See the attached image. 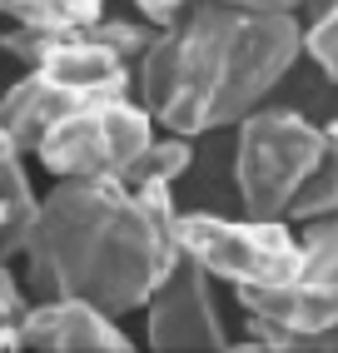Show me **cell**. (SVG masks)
I'll list each match as a JSON object with an SVG mask.
<instances>
[{
  "label": "cell",
  "instance_id": "cell-1",
  "mask_svg": "<svg viewBox=\"0 0 338 353\" xmlns=\"http://www.w3.org/2000/svg\"><path fill=\"white\" fill-rule=\"evenodd\" d=\"M175 199L164 184L65 174L35 204L26 229V284L40 299H85L110 319L150 303L159 279L179 259Z\"/></svg>",
  "mask_w": 338,
  "mask_h": 353
},
{
  "label": "cell",
  "instance_id": "cell-2",
  "mask_svg": "<svg viewBox=\"0 0 338 353\" xmlns=\"http://www.w3.org/2000/svg\"><path fill=\"white\" fill-rule=\"evenodd\" d=\"M304 55L294 15L249 10L229 0H195L159 26L135 60V100L169 134H209L239 125L279 90Z\"/></svg>",
  "mask_w": 338,
  "mask_h": 353
},
{
  "label": "cell",
  "instance_id": "cell-3",
  "mask_svg": "<svg viewBox=\"0 0 338 353\" xmlns=\"http://www.w3.org/2000/svg\"><path fill=\"white\" fill-rule=\"evenodd\" d=\"M249 314V348L274 353H328L338 348V209L308 219L304 269L288 284L234 289Z\"/></svg>",
  "mask_w": 338,
  "mask_h": 353
},
{
  "label": "cell",
  "instance_id": "cell-4",
  "mask_svg": "<svg viewBox=\"0 0 338 353\" xmlns=\"http://www.w3.org/2000/svg\"><path fill=\"white\" fill-rule=\"evenodd\" d=\"M150 26H130V20H90V26L70 30H30L15 26L6 40V55H15L26 70H40L55 85L75 90V95H130L135 60L150 45Z\"/></svg>",
  "mask_w": 338,
  "mask_h": 353
},
{
  "label": "cell",
  "instance_id": "cell-5",
  "mask_svg": "<svg viewBox=\"0 0 338 353\" xmlns=\"http://www.w3.org/2000/svg\"><path fill=\"white\" fill-rule=\"evenodd\" d=\"M324 145H328V125H308L299 110H274V105L249 110L239 120V150H234V184L244 214L288 219Z\"/></svg>",
  "mask_w": 338,
  "mask_h": 353
},
{
  "label": "cell",
  "instance_id": "cell-6",
  "mask_svg": "<svg viewBox=\"0 0 338 353\" xmlns=\"http://www.w3.org/2000/svg\"><path fill=\"white\" fill-rule=\"evenodd\" d=\"M175 239L209 279L234 289L288 284L304 269V239L284 219H219V214H175Z\"/></svg>",
  "mask_w": 338,
  "mask_h": 353
},
{
  "label": "cell",
  "instance_id": "cell-7",
  "mask_svg": "<svg viewBox=\"0 0 338 353\" xmlns=\"http://www.w3.org/2000/svg\"><path fill=\"white\" fill-rule=\"evenodd\" d=\"M155 139L150 110L130 95H95L70 105L60 120L40 134L35 159L55 179L65 174H100V179H125L135 154Z\"/></svg>",
  "mask_w": 338,
  "mask_h": 353
},
{
  "label": "cell",
  "instance_id": "cell-8",
  "mask_svg": "<svg viewBox=\"0 0 338 353\" xmlns=\"http://www.w3.org/2000/svg\"><path fill=\"white\" fill-rule=\"evenodd\" d=\"M150 314V348L159 353H189V348H229V334L214 303V279L179 249V259L159 279V289L144 303Z\"/></svg>",
  "mask_w": 338,
  "mask_h": 353
},
{
  "label": "cell",
  "instance_id": "cell-9",
  "mask_svg": "<svg viewBox=\"0 0 338 353\" xmlns=\"http://www.w3.org/2000/svg\"><path fill=\"white\" fill-rule=\"evenodd\" d=\"M20 348L45 353H125L130 339L119 323L85 299H40L20 319Z\"/></svg>",
  "mask_w": 338,
  "mask_h": 353
},
{
  "label": "cell",
  "instance_id": "cell-10",
  "mask_svg": "<svg viewBox=\"0 0 338 353\" xmlns=\"http://www.w3.org/2000/svg\"><path fill=\"white\" fill-rule=\"evenodd\" d=\"M80 100H95V95H75V90L55 85L50 75H40V70H26V75L0 95V130H6L26 154H35L40 134L50 130L70 105H80Z\"/></svg>",
  "mask_w": 338,
  "mask_h": 353
},
{
  "label": "cell",
  "instance_id": "cell-11",
  "mask_svg": "<svg viewBox=\"0 0 338 353\" xmlns=\"http://www.w3.org/2000/svg\"><path fill=\"white\" fill-rule=\"evenodd\" d=\"M35 190H30V170H26V150L0 130V259H20L26 229L35 219Z\"/></svg>",
  "mask_w": 338,
  "mask_h": 353
},
{
  "label": "cell",
  "instance_id": "cell-12",
  "mask_svg": "<svg viewBox=\"0 0 338 353\" xmlns=\"http://www.w3.org/2000/svg\"><path fill=\"white\" fill-rule=\"evenodd\" d=\"M189 164H195V145H189V134H155L150 145L135 154V164L125 170V184L144 190V184H164V190H175V179L189 174Z\"/></svg>",
  "mask_w": 338,
  "mask_h": 353
},
{
  "label": "cell",
  "instance_id": "cell-13",
  "mask_svg": "<svg viewBox=\"0 0 338 353\" xmlns=\"http://www.w3.org/2000/svg\"><path fill=\"white\" fill-rule=\"evenodd\" d=\"M0 15L30 30H70L105 15V0H0Z\"/></svg>",
  "mask_w": 338,
  "mask_h": 353
},
{
  "label": "cell",
  "instance_id": "cell-14",
  "mask_svg": "<svg viewBox=\"0 0 338 353\" xmlns=\"http://www.w3.org/2000/svg\"><path fill=\"white\" fill-rule=\"evenodd\" d=\"M328 209H338V139H333V134H328V145H324L319 164H313V174L304 179V190H299L294 209H288V219L308 224V219L328 214Z\"/></svg>",
  "mask_w": 338,
  "mask_h": 353
},
{
  "label": "cell",
  "instance_id": "cell-15",
  "mask_svg": "<svg viewBox=\"0 0 338 353\" xmlns=\"http://www.w3.org/2000/svg\"><path fill=\"white\" fill-rule=\"evenodd\" d=\"M304 50L313 55V65H319L328 80H338V0H328V6L313 15V26L304 30Z\"/></svg>",
  "mask_w": 338,
  "mask_h": 353
},
{
  "label": "cell",
  "instance_id": "cell-16",
  "mask_svg": "<svg viewBox=\"0 0 338 353\" xmlns=\"http://www.w3.org/2000/svg\"><path fill=\"white\" fill-rule=\"evenodd\" d=\"M30 299L10 274V259H0V348H20V319H26Z\"/></svg>",
  "mask_w": 338,
  "mask_h": 353
},
{
  "label": "cell",
  "instance_id": "cell-17",
  "mask_svg": "<svg viewBox=\"0 0 338 353\" xmlns=\"http://www.w3.org/2000/svg\"><path fill=\"white\" fill-rule=\"evenodd\" d=\"M189 6H195V0H135V10L150 20V26H169V20L184 15Z\"/></svg>",
  "mask_w": 338,
  "mask_h": 353
},
{
  "label": "cell",
  "instance_id": "cell-18",
  "mask_svg": "<svg viewBox=\"0 0 338 353\" xmlns=\"http://www.w3.org/2000/svg\"><path fill=\"white\" fill-rule=\"evenodd\" d=\"M229 6H249V10H274V15H294L304 0H229Z\"/></svg>",
  "mask_w": 338,
  "mask_h": 353
},
{
  "label": "cell",
  "instance_id": "cell-19",
  "mask_svg": "<svg viewBox=\"0 0 338 353\" xmlns=\"http://www.w3.org/2000/svg\"><path fill=\"white\" fill-rule=\"evenodd\" d=\"M328 134H333V139H338V120H333V125H328Z\"/></svg>",
  "mask_w": 338,
  "mask_h": 353
}]
</instances>
